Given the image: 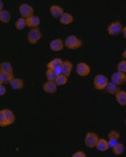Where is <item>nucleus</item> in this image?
I'll return each mask as SVG.
<instances>
[{"label":"nucleus","mask_w":126,"mask_h":157,"mask_svg":"<svg viewBox=\"0 0 126 157\" xmlns=\"http://www.w3.org/2000/svg\"><path fill=\"white\" fill-rule=\"evenodd\" d=\"M16 121V115L10 109H2L0 111V126L6 127L13 124Z\"/></svg>","instance_id":"obj_1"},{"label":"nucleus","mask_w":126,"mask_h":157,"mask_svg":"<svg viewBox=\"0 0 126 157\" xmlns=\"http://www.w3.org/2000/svg\"><path fill=\"white\" fill-rule=\"evenodd\" d=\"M82 45V40L76 35H69L64 40V46L68 49L71 50H76L80 48Z\"/></svg>","instance_id":"obj_2"},{"label":"nucleus","mask_w":126,"mask_h":157,"mask_svg":"<svg viewBox=\"0 0 126 157\" xmlns=\"http://www.w3.org/2000/svg\"><path fill=\"white\" fill-rule=\"evenodd\" d=\"M108 82L109 79L105 75L98 74L94 77V88L97 90H105Z\"/></svg>","instance_id":"obj_3"},{"label":"nucleus","mask_w":126,"mask_h":157,"mask_svg":"<svg viewBox=\"0 0 126 157\" xmlns=\"http://www.w3.org/2000/svg\"><path fill=\"white\" fill-rule=\"evenodd\" d=\"M99 139L100 138H99V136L95 132H89L85 136L84 144L89 149H94V148H96L97 143H98Z\"/></svg>","instance_id":"obj_4"},{"label":"nucleus","mask_w":126,"mask_h":157,"mask_svg":"<svg viewBox=\"0 0 126 157\" xmlns=\"http://www.w3.org/2000/svg\"><path fill=\"white\" fill-rule=\"evenodd\" d=\"M42 38V33L39 28H34L31 29L30 31L28 33V41L31 45H35Z\"/></svg>","instance_id":"obj_5"},{"label":"nucleus","mask_w":126,"mask_h":157,"mask_svg":"<svg viewBox=\"0 0 126 157\" xmlns=\"http://www.w3.org/2000/svg\"><path fill=\"white\" fill-rule=\"evenodd\" d=\"M123 28L124 27L120 21H113L107 27V33L111 36H117V35L122 34Z\"/></svg>","instance_id":"obj_6"},{"label":"nucleus","mask_w":126,"mask_h":157,"mask_svg":"<svg viewBox=\"0 0 126 157\" xmlns=\"http://www.w3.org/2000/svg\"><path fill=\"white\" fill-rule=\"evenodd\" d=\"M76 74L80 77H88L91 72V68L88 64L84 62H81L76 64Z\"/></svg>","instance_id":"obj_7"},{"label":"nucleus","mask_w":126,"mask_h":157,"mask_svg":"<svg viewBox=\"0 0 126 157\" xmlns=\"http://www.w3.org/2000/svg\"><path fill=\"white\" fill-rule=\"evenodd\" d=\"M19 13H20L21 17L28 18V17L34 15V8L29 4H21L19 6Z\"/></svg>","instance_id":"obj_8"},{"label":"nucleus","mask_w":126,"mask_h":157,"mask_svg":"<svg viewBox=\"0 0 126 157\" xmlns=\"http://www.w3.org/2000/svg\"><path fill=\"white\" fill-rule=\"evenodd\" d=\"M43 91L49 94H54L58 90V85L55 82V81H47L42 85Z\"/></svg>","instance_id":"obj_9"},{"label":"nucleus","mask_w":126,"mask_h":157,"mask_svg":"<svg viewBox=\"0 0 126 157\" xmlns=\"http://www.w3.org/2000/svg\"><path fill=\"white\" fill-rule=\"evenodd\" d=\"M64 46V41L62 39L57 38L54 40H52L49 43V47L52 51L53 52H60L63 49Z\"/></svg>","instance_id":"obj_10"},{"label":"nucleus","mask_w":126,"mask_h":157,"mask_svg":"<svg viewBox=\"0 0 126 157\" xmlns=\"http://www.w3.org/2000/svg\"><path fill=\"white\" fill-rule=\"evenodd\" d=\"M111 81L116 83L118 85H122L123 83H124L126 82V73L121 72V71H117L116 72H114L112 77H111Z\"/></svg>","instance_id":"obj_11"},{"label":"nucleus","mask_w":126,"mask_h":157,"mask_svg":"<svg viewBox=\"0 0 126 157\" xmlns=\"http://www.w3.org/2000/svg\"><path fill=\"white\" fill-rule=\"evenodd\" d=\"M27 21V27H29L30 29H34V28H39V26L40 24V18L38 16H31V17L26 18Z\"/></svg>","instance_id":"obj_12"},{"label":"nucleus","mask_w":126,"mask_h":157,"mask_svg":"<svg viewBox=\"0 0 126 157\" xmlns=\"http://www.w3.org/2000/svg\"><path fill=\"white\" fill-rule=\"evenodd\" d=\"M49 10H50V14L52 17L55 18V19H59L61 17V16L63 15L64 11H63V9L61 7V6H59V5H52L49 9Z\"/></svg>","instance_id":"obj_13"},{"label":"nucleus","mask_w":126,"mask_h":157,"mask_svg":"<svg viewBox=\"0 0 126 157\" xmlns=\"http://www.w3.org/2000/svg\"><path fill=\"white\" fill-rule=\"evenodd\" d=\"M61 68H62V73L63 75H65L66 77H69L71 76L72 70H73V64L69 60H65V61H63Z\"/></svg>","instance_id":"obj_14"},{"label":"nucleus","mask_w":126,"mask_h":157,"mask_svg":"<svg viewBox=\"0 0 126 157\" xmlns=\"http://www.w3.org/2000/svg\"><path fill=\"white\" fill-rule=\"evenodd\" d=\"M115 99L118 105L122 106H126V91L120 89L118 93L115 94Z\"/></svg>","instance_id":"obj_15"},{"label":"nucleus","mask_w":126,"mask_h":157,"mask_svg":"<svg viewBox=\"0 0 126 157\" xmlns=\"http://www.w3.org/2000/svg\"><path fill=\"white\" fill-rule=\"evenodd\" d=\"M10 85L11 87V89L14 90H20L23 89L24 87V82L21 78H16L14 77L11 82H10Z\"/></svg>","instance_id":"obj_16"},{"label":"nucleus","mask_w":126,"mask_h":157,"mask_svg":"<svg viewBox=\"0 0 126 157\" xmlns=\"http://www.w3.org/2000/svg\"><path fill=\"white\" fill-rule=\"evenodd\" d=\"M59 21L63 25H70L74 21V17L70 13L64 12L59 18Z\"/></svg>","instance_id":"obj_17"},{"label":"nucleus","mask_w":126,"mask_h":157,"mask_svg":"<svg viewBox=\"0 0 126 157\" xmlns=\"http://www.w3.org/2000/svg\"><path fill=\"white\" fill-rule=\"evenodd\" d=\"M96 149L101 151V152H105L110 149L108 140H106L105 138H100L96 145Z\"/></svg>","instance_id":"obj_18"},{"label":"nucleus","mask_w":126,"mask_h":157,"mask_svg":"<svg viewBox=\"0 0 126 157\" xmlns=\"http://www.w3.org/2000/svg\"><path fill=\"white\" fill-rule=\"evenodd\" d=\"M105 90L110 94L115 95L120 90V88H119V85L114 83L112 81H109L108 84L106 85V87H105Z\"/></svg>","instance_id":"obj_19"},{"label":"nucleus","mask_w":126,"mask_h":157,"mask_svg":"<svg viewBox=\"0 0 126 157\" xmlns=\"http://www.w3.org/2000/svg\"><path fill=\"white\" fill-rule=\"evenodd\" d=\"M13 78H14V75H13V73L0 71V84H6V83H10Z\"/></svg>","instance_id":"obj_20"},{"label":"nucleus","mask_w":126,"mask_h":157,"mask_svg":"<svg viewBox=\"0 0 126 157\" xmlns=\"http://www.w3.org/2000/svg\"><path fill=\"white\" fill-rule=\"evenodd\" d=\"M63 64V60L60 58H55L53 59H52L50 62H48V64H46L47 69H52V70H55L59 66H61Z\"/></svg>","instance_id":"obj_21"},{"label":"nucleus","mask_w":126,"mask_h":157,"mask_svg":"<svg viewBox=\"0 0 126 157\" xmlns=\"http://www.w3.org/2000/svg\"><path fill=\"white\" fill-rule=\"evenodd\" d=\"M11 19V15L8 10H0V21L3 23H8Z\"/></svg>","instance_id":"obj_22"},{"label":"nucleus","mask_w":126,"mask_h":157,"mask_svg":"<svg viewBox=\"0 0 126 157\" xmlns=\"http://www.w3.org/2000/svg\"><path fill=\"white\" fill-rule=\"evenodd\" d=\"M13 69L12 64H10V62H2L0 64V71H4V72H9V73H13Z\"/></svg>","instance_id":"obj_23"},{"label":"nucleus","mask_w":126,"mask_h":157,"mask_svg":"<svg viewBox=\"0 0 126 157\" xmlns=\"http://www.w3.org/2000/svg\"><path fill=\"white\" fill-rule=\"evenodd\" d=\"M27 27V21L24 17H20L18 18L15 23V28L17 30H23Z\"/></svg>","instance_id":"obj_24"},{"label":"nucleus","mask_w":126,"mask_h":157,"mask_svg":"<svg viewBox=\"0 0 126 157\" xmlns=\"http://www.w3.org/2000/svg\"><path fill=\"white\" fill-rule=\"evenodd\" d=\"M112 149H113V152L114 155H121L124 151V145L122 143H118Z\"/></svg>","instance_id":"obj_25"},{"label":"nucleus","mask_w":126,"mask_h":157,"mask_svg":"<svg viewBox=\"0 0 126 157\" xmlns=\"http://www.w3.org/2000/svg\"><path fill=\"white\" fill-rule=\"evenodd\" d=\"M55 82L57 83L58 86H63L68 82V77H66L63 74L59 75L56 78V80H55Z\"/></svg>","instance_id":"obj_26"},{"label":"nucleus","mask_w":126,"mask_h":157,"mask_svg":"<svg viewBox=\"0 0 126 157\" xmlns=\"http://www.w3.org/2000/svg\"><path fill=\"white\" fill-rule=\"evenodd\" d=\"M57 74L52 69H47L46 71V77L47 81H55L57 78Z\"/></svg>","instance_id":"obj_27"},{"label":"nucleus","mask_w":126,"mask_h":157,"mask_svg":"<svg viewBox=\"0 0 126 157\" xmlns=\"http://www.w3.org/2000/svg\"><path fill=\"white\" fill-rule=\"evenodd\" d=\"M120 132H118V131H111L108 133V139H116V140H119L120 138Z\"/></svg>","instance_id":"obj_28"},{"label":"nucleus","mask_w":126,"mask_h":157,"mask_svg":"<svg viewBox=\"0 0 126 157\" xmlns=\"http://www.w3.org/2000/svg\"><path fill=\"white\" fill-rule=\"evenodd\" d=\"M117 71L126 73V59L121 60L117 65Z\"/></svg>","instance_id":"obj_29"},{"label":"nucleus","mask_w":126,"mask_h":157,"mask_svg":"<svg viewBox=\"0 0 126 157\" xmlns=\"http://www.w3.org/2000/svg\"><path fill=\"white\" fill-rule=\"evenodd\" d=\"M72 157H87V155H86L85 152L80 150V151H76V152L73 154Z\"/></svg>","instance_id":"obj_30"},{"label":"nucleus","mask_w":126,"mask_h":157,"mask_svg":"<svg viewBox=\"0 0 126 157\" xmlns=\"http://www.w3.org/2000/svg\"><path fill=\"white\" fill-rule=\"evenodd\" d=\"M118 143V140H116V139H108V144H109L110 149H113Z\"/></svg>","instance_id":"obj_31"},{"label":"nucleus","mask_w":126,"mask_h":157,"mask_svg":"<svg viewBox=\"0 0 126 157\" xmlns=\"http://www.w3.org/2000/svg\"><path fill=\"white\" fill-rule=\"evenodd\" d=\"M6 92H7V89L5 88V86H4V84H0V95L4 96L5 95Z\"/></svg>","instance_id":"obj_32"},{"label":"nucleus","mask_w":126,"mask_h":157,"mask_svg":"<svg viewBox=\"0 0 126 157\" xmlns=\"http://www.w3.org/2000/svg\"><path fill=\"white\" fill-rule=\"evenodd\" d=\"M53 71H54L55 73L57 74V76L63 74V73H62V68H61V66H59V67H58V68H56L55 70H53Z\"/></svg>","instance_id":"obj_33"},{"label":"nucleus","mask_w":126,"mask_h":157,"mask_svg":"<svg viewBox=\"0 0 126 157\" xmlns=\"http://www.w3.org/2000/svg\"><path fill=\"white\" fill-rule=\"evenodd\" d=\"M122 34H123V35H124V39H126V26H124V27L123 28Z\"/></svg>","instance_id":"obj_34"},{"label":"nucleus","mask_w":126,"mask_h":157,"mask_svg":"<svg viewBox=\"0 0 126 157\" xmlns=\"http://www.w3.org/2000/svg\"><path fill=\"white\" fill-rule=\"evenodd\" d=\"M122 56H123V58H124V59H126V47H125V49L124 50V52H123Z\"/></svg>","instance_id":"obj_35"},{"label":"nucleus","mask_w":126,"mask_h":157,"mask_svg":"<svg viewBox=\"0 0 126 157\" xmlns=\"http://www.w3.org/2000/svg\"><path fill=\"white\" fill-rule=\"evenodd\" d=\"M3 7H4V3H3V1H2V0H0V10H4Z\"/></svg>","instance_id":"obj_36"},{"label":"nucleus","mask_w":126,"mask_h":157,"mask_svg":"<svg viewBox=\"0 0 126 157\" xmlns=\"http://www.w3.org/2000/svg\"><path fill=\"white\" fill-rule=\"evenodd\" d=\"M124 124H125V125H126V119H125V120H124Z\"/></svg>","instance_id":"obj_37"}]
</instances>
